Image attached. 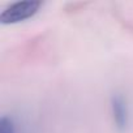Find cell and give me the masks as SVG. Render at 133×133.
<instances>
[{
    "mask_svg": "<svg viewBox=\"0 0 133 133\" xmlns=\"http://www.w3.org/2000/svg\"><path fill=\"white\" fill-rule=\"evenodd\" d=\"M42 3L38 0H24L7 7L0 15V22L4 25L18 24L33 17L41 8Z\"/></svg>",
    "mask_w": 133,
    "mask_h": 133,
    "instance_id": "1",
    "label": "cell"
},
{
    "mask_svg": "<svg viewBox=\"0 0 133 133\" xmlns=\"http://www.w3.org/2000/svg\"><path fill=\"white\" fill-rule=\"evenodd\" d=\"M111 112L116 128L119 130H124L128 125L129 112H128L127 102L124 97H121L120 94H116L111 98Z\"/></svg>",
    "mask_w": 133,
    "mask_h": 133,
    "instance_id": "2",
    "label": "cell"
},
{
    "mask_svg": "<svg viewBox=\"0 0 133 133\" xmlns=\"http://www.w3.org/2000/svg\"><path fill=\"white\" fill-rule=\"evenodd\" d=\"M0 133H16V125L12 117L3 116L0 120Z\"/></svg>",
    "mask_w": 133,
    "mask_h": 133,
    "instance_id": "3",
    "label": "cell"
}]
</instances>
